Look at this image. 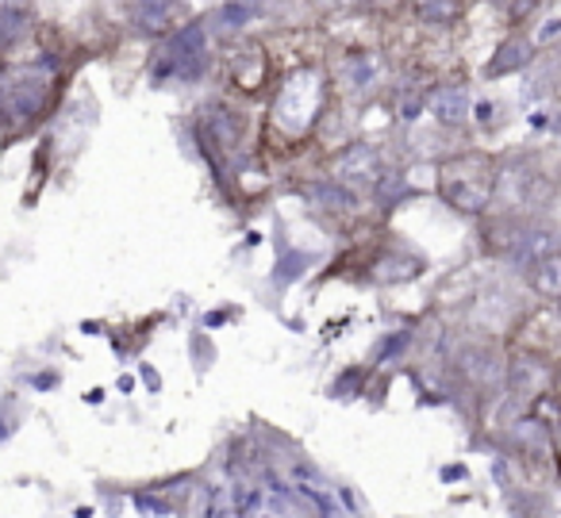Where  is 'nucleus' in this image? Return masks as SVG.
I'll return each instance as SVG.
<instances>
[{
	"label": "nucleus",
	"mask_w": 561,
	"mask_h": 518,
	"mask_svg": "<svg viewBox=\"0 0 561 518\" xmlns=\"http://www.w3.org/2000/svg\"><path fill=\"white\" fill-rule=\"evenodd\" d=\"M70 70L66 58L43 50L35 58H4L0 62V150L35 139L62 108Z\"/></svg>",
	"instance_id": "obj_1"
},
{
	"label": "nucleus",
	"mask_w": 561,
	"mask_h": 518,
	"mask_svg": "<svg viewBox=\"0 0 561 518\" xmlns=\"http://www.w3.org/2000/svg\"><path fill=\"white\" fill-rule=\"evenodd\" d=\"M39 35L35 27V16L24 9V4H4L0 9V62L4 58H20V50Z\"/></svg>",
	"instance_id": "obj_12"
},
{
	"label": "nucleus",
	"mask_w": 561,
	"mask_h": 518,
	"mask_svg": "<svg viewBox=\"0 0 561 518\" xmlns=\"http://www.w3.org/2000/svg\"><path fill=\"white\" fill-rule=\"evenodd\" d=\"M204 70V27L185 24L165 39V50L154 58V81H193Z\"/></svg>",
	"instance_id": "obj_8"
},
{
	"label": "nucleus",
	"mask_w": 561,
	"mask_h": 518,
	"mask_svg": "<svg viewBox=\"0 0 561 518\" xmlns=\"http://www.w3.org/2000/svg\"><path fill=\"white\" fill-rule=\"evenodd\" d=\"M101 400H104L101 388H93V392H85V403H101Z\"/></svg>",
	"instance_id": "obj_22"
},
{
	"label": "nucleus",
	"mask_w": 561,
	"mask_h": 518,
	"mask_svg": "<svg viewBox=\"0 0 561 518\" xmlns=\"http://www.w3.org/2000/svg\"><path fill=\"white\" fill-rule=\"evenodd\" d=\"M546 403L561 415V354L550 361V384H546Z\"/></svg>",
	"instance_id": "obj_18"
},
{
	"label": "nucleus",
	"mask_w": 561,
	"mask_h": 518,
	"mask_svg": "<svg viewBox=\"0 0 561 518\" xmlns=\"http://www.w3.org/2000/svg\"><path fill=\"white\" fill-rule=\"evenodd\" d=\"M196 147H201L204 162L216 173L219 188H227L234 181V173L247 170L250 162H257L254 119L247 112L231 108V104H211L196 119Z\"/></svg>",
	"instance_id": "obj_4"
},
{
	"label": "nucleus",
	"mask_w": 561,
	"mask_h": 518,
	"mask_svg": "<svg viewBox=\"0 0 561 518\" xmlns=\"http://www.w3.org/2000/svg\"><path fill=\"white\" fill-rule=\"evenodd\" d=\"M366 369H346L339 372V380L331 384V395L335 400H358V395H366Z\"/></svg>",
	"instance_id": "obj_16"
},
{
	"label": "nucleus",
	"mask_w": 561,
	"mask_h": 518,
	"mask_svg": "<svg viewBox=\"0 0 561 518\" xmlns=\"http://www.w3.org/2000/svg\"><path fill=\"white\" fill-rule=\"evenodd\" d=\"M466 476V469L461 464H450V469H443V480H461Z\"/></svg>",
	"instance_id": "obj_20"
},
{
	"label": "nucleus",
	"mask_w": 561,
	"mask_h": 518,
	"mask_svg": "<svg viewBox=\"0 0 561 518\" xmlns=\"http://www.w3.org/2000/svg\"><path fill=\"white\" fill-rule=\"evenodd\" d=\"M362 273H369V280L374 285H408V280H420L423 273H427V262H423V254H415V250H408L400 239H377L374 250H369V257L362 262Z\"/></svg>",
	"instance_id": "obj_7"
},
{
	"label": "nucleus",
	"mask_w": 561,
	"mask_h": 518,
	"mask_svg": "<svg viewBox=\"0 0 561 518\" xmlns=\"http://www.w3.org/2000/svg\"><path fill=\"white\" fill-rule=\"evenodd\" d=\"M300 196H305L308 208H312L316 216H328V219H354L362 208V196H354L351 188H343L331 177L305 181V185H300Z\"/></svg>",
	"instance_id": "obj_11"
},
{
	"label": "nucleus",
	"mask_w": 561,
	"mask_h": 518,
	"mask_svg": "<svg viewBox=\"0 0 561 518\" xmlns=\"http://www.w3.org/2000/svg\"><path fill=\"white\" fill-rule=\"evenodd\" d=\"M142 380H147V384H150V388H154V392H158V372L150 369V365H142Z\"/></svg>",
	"instance_id": "obj_21"
},
{
	"label": "nucleus",
	"mask_w": 561,
	"mask_h": 518,
	"mask_svg": "<svg viewBox=\"0 0 561 518\" xmlns=\"http://www.w3.org/2000/svg\"><path fill=\"white\" fill-rule=\"evenodd\" d=\"M553 308H558V311H561V303H553Z\"/></svg>",
	"instance_id": "obj_23"
},
{
	"label": "nucleus",
	"mask_w": 561,
	"mask_h": 518,
	"mask_svg": "<svg viewBox=\"0 0 561 518\" xmlns=\"http://www.w3.org/2000/svg\"><path fill=\"white\" fill-rule=\"evenodd\" d=\"M530 62H535V43L523 39V35H507V39L496 47V55H492V62L484 66V78L489 81L512 78V73L527 70Z\"/></svg>",
	"instance_id": "obj_14"
},
{
	"label": "nucleus",
	"mask_w": 561,
	"mask_h": 518,
	"mask_svg": "<svg viewBox=\"0 0 561 518\" xmlns=\"http://www.w3.org/2000/svg\"><path fill=\"white\" fill-rule=\"evenodd\" d=\"M500 453L512 464H519L523 476L542 484L558 476V446H553V418H546L538 407L515 415L507 426H500Z\"/></svg>",
	"instance_id": "obj_5"
},
{
	"label": "nucleus",
	"mask_w": 561,
	"mask_h": 518,
	"mask_svg": "<svg viewBox=\"0 0 561 518\" xmlns=\"http://www.w3.org/2000/svg\"><path fill=\"white\" fill-rule=\"evenodd\" d=\"M389 173L381 150L369 147V142H346L335 154L328 158V177L339 181L343 188H351L354 196H366L381 185V177Z\"/></svg>",
	"instance_id": "obj_6"
},
{
	"label": "nucleus",
	"mask_w": 561,
	"mask_h": 518,
	"mask_svg": "<svg viewBox=\"0 0 561 518\" xmlns=\"http://www.w3.org/2000/svg\"><path fill=\"white\" fill-rule=\"evenodd\" d=\"M420 16L427 24H454L461 16V0H423Z\"/></svg>",
	"instance_id": "obj_17"
},
{
	"label": "nucleus",
	"mask_w": 561,
	"mask_h": 518,
	"mask_svg": "<svg viewBox=\"0 0 561 518\" xmlns=\"http://www.w3.org/2000/svg\"><path fill=\"white\" fill-rule=\"evenodd\" d=\"M131 24L150 39H170L188 24V4L185 0H135Z\"/></svg>",
	"instance_id": "obj_10"
},
{
	"label": "nucleus",
	"mask_w": 561,
	"mask_h": 518,
	"mask_svg": "<svg viewBox=\"0 0 561 518\" xmlns=\"http://www.w3.org/2000/svg\"><path fill=\"white\" fill-rule=\"evenodd\" d=\"M469 89L466 85H443V89H431V101H427V112L435 116L438 127H461L469 119Z\"/></svg>",
	"instance_id": "obj_15"
},
{
	"label": "nucleus",
	"mask_w": 561,
	"mask_h": 518,
	"mask_svg": "<svg viewBox=\"0 0 561 518\" xmlns=\"http://www.w3.org/2000/svg\"><path fill=\"white\" fill-rule=\"evenodd\" d=\"M335 108V93H331V73L320 62H305L289 70V78L280 81L270 96L265 108V124L257 127V150L270 154H300L312 147L323 131V119Z\"/></svg>",
	"instance_id": "obj_2"
},
{
	"label": "nucleus",
	"mask_w": 561,
	"mask_h": 518,
	"mask_svg": "<svg viewBox=\"0 0 561 518\" xmlns=\"http://www.w3.org/2000/svg\"><path fill=\"white\" fill-rule=\"evenodd\" d=\"M500 154L481 147L458 150V154H446L435 165V196L446 204L450 211L466 219H481L492 211L500 193Z\"/></svg>",
	"instance_id": "obj_3"
},
{
	"label": "nucleus",
	"mask_w": 561,
	"mask_h": 518,
	"mask_svg": "<svg viewBox=\"0 0 561 518\" xmlns=\"http://www.w3.org/2000/svg\"><path fill=\"white\" fill-rule=\"evenodd\" d=\"M224 78L239 96H250V101H254V96H265L273 85L270 50H265L262 43H247V47H239L231 58H227Z\"/></svg>",
	"instance_id": "obj_9"
},
{
	"label": "nucleus",
	"mask_w": 561,
	"mask_h": 518,
	"mask_svg": "<svg viewBox=\"0 0 561 518\" xmlns=\"http://www.w3.org/2000/svg\"><path fill=\"white\" fill-rule=\"evenodd\" d=\"M527 288L546 303H561V250H542L527 265Z\"/></svg>",
	"instance_id": "obj_13"
},
{
	"label": "nucleus",
	"mask_w": 561,
	"mask_h": 518,
	"mask_svg": "<svg viewBox=\"0 0 561 518\" xmlns=\"http://www.w3.org/2000/svg\"><path fill=\"white\" fill-rule=\"evenodd\" d=\"M32 384H35V388H55V384H58V377H55V372H47V377H35Z\"/></svg>",
	"instance_id": "obj_19"
}]
</instances>
